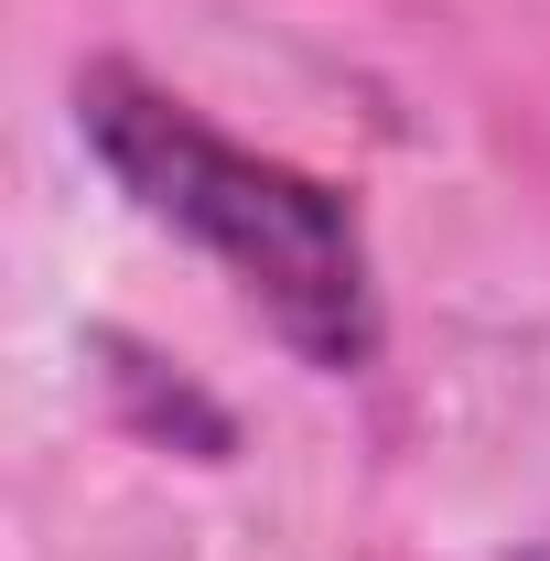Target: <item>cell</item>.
Here are the masks:
<instances>
[{"mask_svg": "<svg viewBox=\"0 0 550 561\" xmlns=\"http://www.w3.org/2000/svg\"><path fill=\"white\" fill-rule=\"evenodd\" d=\"M76 130L108 162V184L184 249H206L302 367L356 378L378 356V271H367V227L335 184L227 140L206 108H184L173 87H151L130 66L76 76Z\"/></svg>", "mask_w": 550, "mask_h": 561, "instance_id": "cell-1", "label": "cell"}]
</instances>
